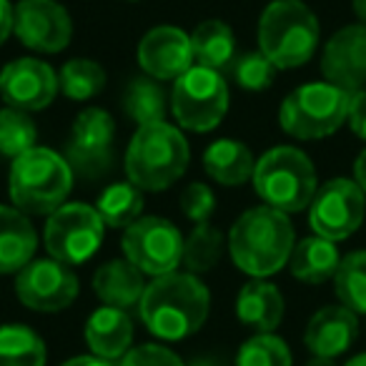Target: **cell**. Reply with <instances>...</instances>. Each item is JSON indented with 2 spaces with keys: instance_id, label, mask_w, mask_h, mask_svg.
<instances>
[{
  "instance_id": "74e56055",
  "label": "cell",
  "mask_w": 366,
  "mask_h": 366,
  "mask_svg": "<svg viewBox=\"0 0 366 366\" xmlns=\"http://www.w3.org/2000/svg\"><path fill=\"white\" fill-rule=\"evenodd\" d=\"M16 26V8L11 6V0H0V46L8 41Z\"/></svg>"
},
{
  "instance_id": "ab89813d",
  "label": "cell",
  "mask_w": 366,
  "mask_h": 366,
  "mask_svg": "<svg viewBox=\"0 0 366 366\" xmlns=\"http://www.w3.org/2000/svg\"><path fill=\"white\" fill-rule=\"evenodd\" d=\"M354 181L361 186V191L366 194V148L359 153V158H356L354 163Z\"/></svg>"
},
{
  "instance_id": "f546056e",
  "label": "cell",
  "mask_w": 366,
  "mask_h": 366,
  "mask_svg": "<svg viewBox=\"0 0 366 366\" xmlns=\"http://www.w3.org/2000/svg\"><path fill=\"white\" fill-rule=\"evenodd\" d=\"M58 83H61L63 96L71 101H93L106 88V71L101 63L91 58H73L61 68Z\"/></svg>"
},
{
  "instance_id": "8d00e7d4",
  "label": "cell",
  "mask_w": 366,
  "mask_h": 366,
  "mask_svg": "<svg viewBox=\"0 0 366 366\" xmlns=\"http://www.w3.org/2000/svg\"><path fill=\"white\" fill-rule=\"evenodd\" d=\"M349 126L361 141H366V91H356L349 106Z\"/></svg>"
},
{
  "instance_id": "1f68e13d",
  "label": "cell",
  "mask_w": 366,
  "mask_h": 366,
  "mask_svg": "<svg viewBox=\"0 0 366 366\" xmlns=\"http://www.w3.org/2000/svg\"><path fill=\"white\" fill-rule=\"evenodd\" d=\"M38 146V128L31 113L21 108H0V153L18 158Z\"/></svg>"
},
{
  "instance_id": "603a6c76",
  "label": "cell",
  "mask_w": 366,
  "mask_h": 366,
  "mask_svg": "<svg viewBox=\"0 0 366 366\" xmlns=\"http://www.w3.org/2000/svg\"><path fill=\"white\" fill-rule=\"evenodd\" d=\"M341 264L336 241H329L324 236H306L294 246L289 259V269L294 279L304 281V284H324V281L334 279L336 269Z\"/></svg>"
},
{
  "instance_id": "836d02e7",
  "label": "cell",
  "mask_w": 366,
  "mask_h": 366,
  "mask_svg": "<svg viewBox=\"0 0 366 366\" xmlns=\"http://www.w3.org/2000/svg\"><path fill=\"white\" fill-rule=\"evenodd\" d=\"M276 71L279 68L261 51L236 56V61L231 63V76H234L236 86L244 88V91H266L274 83Z\"/></svg>"
},
{
  "instance_id": "4fadbf2b",
  "label": "cell",
  "mask_w": 366,
  "mask_h": 366,
  "mask_svg": "<svg viewBox=\"0 0 366 366\" xmlns=\"http://www.w3.org/2000/svg\"><path fill=\"white\" fill-rule=\"evenodd\" d=\"M81 284L68 264L56 259H33L18 271L16 294L23 306L41 314H56L76 301Z\"/></svg>"
},
{
  "instance_id": "d590c367",
  "label": "cell",
  "mask_w": 366,
  "mask_h": 366,
  "mask_svg": "<svg viewBox=\"0 0 366 366\" xmlns=\"http://www.w3.org/2000/svg\"><path fill=\"white\" fill-rule=\"evenodd\" d=\"M121 366H186L183 359L163 344L133 346L121 359Z\"/></svg>"
},
{
  "instance_id": "2e32d148",
  "label": "cell",
  "mask_w": 366,
  "mask_h": 366,
  "mask_svg": "<svg viewBox=\"0 0 366 366\" xmlns=\"http://www.w3.org/2000/svg\"><path fill=\"white\" fill-rule=\"evenodd\" d=\"M138 63L156 81H176L194 68L191 36L176 26H156L138 43Z\"/></svg>"
},
{
  "instance_id": "7c38bea8",
  "label": "cell",
  "mask_w": 366,
  "mask_h": 366,
  "mask_svg": "<svg viewBox=\"0 0 366 366\" xmlns=\"http://www.w3.org/2000/svg\"><path fill=\"white\" fill-rule=\"evenodd\" d=\"M366 214V194L351 178H331L316 191L309 206V224L316 236L344 241L356 234Z\"/></svg>"
},
{
  "instance_id": "484cf974",
  "label": "cell",
  "mask_w": 366,
  "mask_h": 366,
  "mask_svg": "<svg viewBox=\"0 0 366 366\" xmlns=\"http://www.w3.org/2000/svg\"><path fill=\"white\" fill-rule=\"evenodd\" d=\"M168 106H171V98H166L163 86L151 76L133 78L128 83L126 93H123V111L138 128L151 126V123H163Z\"/></svg>"
},
{
  "instance_id": "d6a6232c",
  "label": "cell",
  "mask_w": 366,
  "mask_h": 366,
  "mask_svg": "<svg viewBox=\"0 0 366 366\" xmlns=\"http://www.w3.org/2000/svg\"><path fill=\"white\" fill-rule=\"evenodd\" d=\"M236 366H291V351L281 336L256 334L239 349Z\"/></svg>"
},
{
  "instance_id": "ba28073f",
  "label": "cell",
  "mask_w": 366,
  "mask_h": 366,
  "mask_svg": "<svg viewBox=\"0 0 366 366\" xmlns=\"http://www.w3.org/2000/svg\"><path fill=\"white\" fill-rule=\"evenodd\" d=\"M229 111V86L219 71L194 66L173 81L171 113L178 126L194 133H209Z\"/></svg>"
},
{
  "instance_id": "b9f144b4",
  "label": "cell",
  "mask_w": 366,
  "mask_h": 366,
  "mask_svg": "<svg viewBox=\"0 0 366 366\" xmlns=\"http://www.w3.org/2000/svg\"><path fill=\"white\" fill-rule=\"evenodd\" d=\"M306 366H336L334 359H324V356H314Z\"/></svg>"
},
{
  "instance_id": "e0dca14e",
  "label": "cell",
  "mask_w": 366,
  "mask_h": 366,
  "mask_svg": "<svg viewBox=\"0 0 366 366\" xmlns=\"http://www.w3.org/2000/svg\"><path fill=\"white\" fill-rule=\"evenodd\" d=\"M321 73L329 83L356 93L366 83V26H346L336 31L324 46Z\"/></svg>"
},
{
  "instance_id": "ffe728a7",
  "label": "cell",
  "mask_w": 366,
  "mask_h": 366,
  "mask_svg": "<svg viewBox=\"0 0 366 366\" xmlns=\"http://www.w3.org/2000/svg\"><path fill=\"white\" fill-rule=\"evenodd\" d=\"M38 234L28 214L16 206H0V274H18L33 261Z\"/></svg>"
},
{
  "instance_id": "7402d4cb",
  "label": "cell",
  "mask_w": 366,
  "mask_h": 366,
  "mask_svg": "<svg viewBox=\"0 0 366 366\" xmlns=\"http://www.w3.org/2000/svg\"><path fill=\"white\" fill-rule=\"evenodd\" d=\"M236 316L256 334H271L284 319V296L266 279H251L236 296Z\"/></svg>"
},
{
  "instance_id": "ee69618b",
  "label": "cell",
  "mask_w": 366,
  "mask_h": 366,
  "mask_svg": "<svg viewBox=\"0 0 366 366\" xmlns=\"http://www.w3.org/2000/svg\"><path fill=\"white\" fill-rule=\"evenodd\" d=\"M194 366H216V361H211V359H199V361H194Z\"/></svg>"
},
{
  "instance_id": "60d3db41",
  "label": "cell",
  "mask_w": 366,
  "mask_h": 366,
  "mask_svg": "<svg viewBox=\"0 0 366 366\" xmlns=\"http://www.w3.org/2000/svg\"><path fill=\"white\" fill-rule=\"evenodd\" d=\"M351 6H354L356 18L366 26V0H351Z\"/></svg>"
},
{
  "instance_id": "cb8c5ba5",
  "label": "cell",
  "mask_w": 366,
  "mask_h": 366,
  "mask_svg": "<svg viewBox=\"0 0 366 366\" xmlns=\"http://www.w3.org/2000/svg\"><path fill=\"white\" fill-rule=\"evenodd\" d=\"M204 168L221 186H241L254 176L256 158L246 143L236 138H219L206 148Z\"/></svg>"
},
{
  "instance_id": "4316f807",
  "label": "cell",
  "mask_w": 366,
  "mask_h": 366,
  "mask_svg": "<svg viewBox=\"0 0 366 366\" xmlns=\"http://www.w3.org/2000/svg\"><path fill=\"white\" fill-rule=\"evenodd\" d=\"M96 211L101 214L108 229H128L133 221L141 219L143 191L131 181L111 183L96 201Z\"/></svg>"
},
{
  "instance_id": "ac0fdd59",
  "label": "cell",
  "mask_w": 366,
  "mask_h": 366,
  "mask_svg": "<svg viewBox=\"0 0 366 366\" xmlns=\"http://www.w3.org/2000/svg\"><path fill=\"white\" fill-rule=\"evenodd\" d=\"M359 336V319L351 309L341 306H324L309 319L304 331V344L314 356L336 359L346 354Z\"/></svg>"
},
{
  "instance_id": "5b68a950",
  "label": "cell",
  "mask_w": 366,
  "mask_h": 366,
  "mask_svg": "<svg viewBox=\"0 0 366 366\" xmlns=\"http://www.w3.org/2000/svg\"><path fill=\"white\" fill-rule=\"evenodd\" d=\"M321 28L314 11L301 0H274L259 21V51L279 71L301 68L319 48Z\"/></svg>"
},
{
  "instance_id": "e575fe53",
  "label": "cell",
  "mask_w": 366,
  "mask_h": 366,
  "mask_svg": "<svg viewBox=\"0 0 366 366\" xmlns=\"http://www.w3.org/2000/svg\"><path fill=\"white\" fill-rule=\"evenodd\" d=\"M181 209L194 224H206L216 211V196L206 183H189L181 194Z\"/></svg>"
},
{
  "instance_id": "5bb4252c",
  "label": "cell",
  "mask_w": 366,
  "mask_h": 366,
  "mask_svg": "<svg viewBox=\"0 0 366 366\" xmlns=\"http://www.w3.org/2000/svg\"><path fill=\"white\" fill-rule=\"evenodd\" d=\"M13 33L36 53H61L73 38V21L56 0H21Z\"/></svg>"
},
{
  "instance_id": "83f0119b",
  "label": "cell",
  "mask_w": 366,
  "mask_h": 366,
  "mask_svg": "<svg viewBox=\"0 0 366 366\" xmlns=\"http://www.w3.org/2000/svg\"><path fill=\"white\" fill-rule=\"evenodd\" d=\"M43 339L28 326H0V366H46Z\"/></svg>"
},
{
  "instance_id": "9c48e42d",
  "label": "cell",
  "mask_w": 366,
  "mask_h": 366,
  "mask_svg": "<svg viewBox=\"0 0 366 366\" xmlns=\"http://www.w3.org/2000/svg\"><path fill=\"white\" fill-rule=\"evenodd\" d=\"M103 236H106V224L96 206L76 201V204H63L48 216L43 244L51 259L68 266H81L98 254Z\"/></svg>"
},
{
  "instance_id": "6da1fadb",
  "label": "cell",
  "mask_w": 366,
  "mask_h": 366,
  "mask_svg": "<svg viewBox=\"0 0 366 366\" xmlns=\"http://www.w3.org/2000/svg\"><path fill=\"white\" fill-rule=\"evenodd\" d=\"M138 311L153 336L161 341H181L206 324L211 311V294L196 274L171 271L156 276L146 286Z\"/></svg>"
},
{
  "instance_id": "277c9868",
  "label": "cell",
  "mask_w": 366,
  "mask_h": 366,
  "mask_svg": "<svg viewBox=\"0 0 366 366\" xmlns=\"http://www.w3.org/2000/svg\"><path fill=\"white\" fill-rule=\"evenodd\" d=\"M189 141L171 123H151L133 133L126 148V176L141 191H166L186 173Z\"/></svg>"
},
{
  "instance_id": "4dcf8cb0",
  "label": "cell",
  "mask_w": 366,
  "mask_h": 366,
  "mask_svg": "<svg viewBox=\"0 0 366 366\" xmlns=\"http://www.w3.org/2000/svg\"><path fill=\"white\" fill-rule=\"evenodd\" d=\"M334 289L346 309L366 316V251H351L341 259L334 276Z\"/></svg>"
},
{
  "instance_id": "44dd1931",
  "label": "cell",
  "mask_w": 366,
  "mask_h": 366,
  "mask_svg": "<svg viewBox=\"0 0 366 366\" xmlns=\"http://www.w3.org/2000/svg\"><path fill=\"white\" fill-rule=\"evenodd\" d=\"M143 276L146 274L138 271L128 259H113L93 274V291L106 306L128 311L141 304L146 294L148 284Z\"/></svg>"
},
{
  "instance_id": "f35d334b",
  "label": "cell",
  "mask_w": 366,
  "mask_h": 366,
  "mask_svg": "<svg viewBox=\"0 0 366 366\" xmlns=\"http://www.w3.org/2000/svg\"><path fill=\"white\" fill-rule=\"evenodd\" d=\"M61 366H113L108 359H101L96 354H88V356H73V359L63 361Z\"/></svg>"
},
{
  "instance_id": "3957f363",
  "label": "cell",
  "mask_w": 366,
  "mask_h": 366,
  "mask_svg": "<svg viewBox=\"0 0 366 366\" xmlns=\"http://www.w3.org/2000/svg\"><path fill=\"white\" fill-rule=\"evenodd\" d=\"M73 168L66 156L36 146L13 158L8 191L18 211L28 216H51L66 204L73 189Z\"/></svg>"
},
{
  "instance_id": "f6af8a7d",
  "label": "cell",
  "mask_w": 366,
  "mask_h": 366,
  "mask_svg": "<svg viewBox=\"0 0 366 366\" xmlns=\"http://www.w3.org/2000/svg\"><path fill=\"white\" fill-rule=\"evenodd\" d=\"M131 3H136V0H131Z\"/></svg>"
},
{
  "instance_id": "7a4b0ae2",
  "label": "cell",
  "mask_w": 366,
  "mask_h": 366,
  "mask_svg": "<svg viewBox=\"0 0 366 366\" xmlns=\"http://www.w3.org/2000/svg\"><path fill=\"white\" fill-rule=\"evenodd\" d=\"M294 246L296 234L289 214L266 204L241 214L229 234L231 261L236 269L254 279L274 276L284 266H289Z\"/></svg>"
},
{
  "instance_id": "7bdbcfd3",
  "label": "cell",
  "mask_w": 366,
  "mask_h": 366,
  "mask_svg": "<svg viewBox=\"0 0 366 366\" xmlns=\"http://www.w3.org/2000/svg\"><path fill=\"white\" fill-rule=\"evenodd\" d=\"M344 366H366V354H359V356H354V359H349Z\"/></svg>"
},
{
  "instance_id": "30bf717a",
  "label": "cell",
  "mask_w": 366,
  "mask_h": 366,
  "mask_svg": "<svg viewBox=\"0 0 366 366\" xmlns=\"http://www.w3.org/2000/svg\"><path fill=\"white\" fill-rule=\"evenodd\" d=\"M183 236L161 216H141L123 231V254L146 276H163L183 264Z\"/></svg>"
},
{
  "instance_id": "d4e9b609",
  "label": "cell",
  "mask_w": 366,
  "mask_h": 366,
  "mask_svg": "<svg viewBox=\"0 0 366 366\" xmlns=\"http://www.w3.org/2000/svg\"><path fill=\"white\" fill-rule=\"evenodd\" d=\"M191 48H194L196 66L211 68V71H226L236 61V38L234 31L224 21H204L191 33Z\"/></svg>"
},
{
  "instance_id": "d6986e66",
  "label": "cell",
  "mask_w": 366,
  "mask_h": 366,
  "mask_svg": "<svg viewBox=\"0 0 366 366\" xmlns=\"http://www.w3.org/2000/svg\"><path fill=\"white\" fill-rule=\"evenodd\" d=\"M86 344L91 354L101 359H123L133 349V321L128 311L116 306H101L86 321Z\"/></svg>"
},
{
  "instance_id": "9a60e30c",
  "label": "cell",
  "mask_w": 366,
  "mask_h": 366,
  "mask_svg": "<svg viewBox=\"0 0 366 366\" xmlns=\"http://www.w3.org/2000/svg\"><path fill=\"white\" fill-rule=\"evenodd\" d=\"M58 88L56 71L38 58H18L0 71V98L11 108L43 111L56 101Z\"/></svg>"
},
{
  "instance_id": "8fae6325",
  "label": "cell",
  "mask_w": 366,
  "mask_h": 366,
  "mask_svg": "<svg viewBox=\"0 0 366 366\" xmlns=\"http://www.w3.org/2000/svg\"><path fill=\"white\" fill-rule=\"evenodd\" d=\"M116 121L103 108H86L76 116L66 141V161L83 178H101L113 166Z\"/></svg>"
},
{
  "instance_id": "8992f818",
  "label": "cell",
  "mask_w": 366,
  "mask_h": 366,
  "mask_svg": "<svg viewBox=\"0 0 366 366\" xmlns=\"http://www.w3.org/2000/svg\"><path fill=\"white\" fill-rule=\"evenodd\" d=\"M251 181L261 201L284 214H299L309 209L319 191L314 163L294 146H276L266 151L256 161Z\"/></svg>"
},
{
  "instance_id": "52a82bcc",
  "label": "cell",
  "mask_w": 366,
  "mask_h": 366,
  "mask_svg": "<svg viewBox=\"0 0 366 366\" xmlns=\"http://www.w3.org/2000/svg\"><path fill=\"white\" fill-rule=\"evenodd\" d=\"M354 93L334 83H306L284 98L279 123L284 133L299 141H319L336 133L349 118Z\"/></svg>"
},
{
  "instance_id": "f1b7e54d",
  "label": "cell",
  "mask_w": 366,
  "mask_h": 366,
  "mask_svg": "<svg viewBox=\"0 0 366 366\" xmlns=\"http://www.w3.org/2000/svg\"><path fill=\"white\" fill-rule=\"evenodd\" d=\"M226 246L229 241H224V234L216 226H211V221L196 224L183 244V266L191 274H206L221 261Z\"/></svg>"
}]
</instances>
